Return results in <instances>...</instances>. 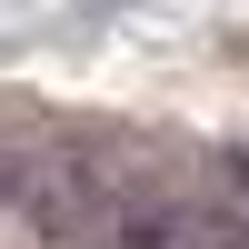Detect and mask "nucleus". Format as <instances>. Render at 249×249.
<instances>
[{"mask_svg":"<svg viewBox=\"0 0 249 249\" xmlns=\"http://www.w3.org/2000/svg\"><path fill=\"white\" fill-rule=\"evenodd\" d=\"M230 179H239V190H249V150H239V160H230Z\"/></svg>","mask_w":249,"mask_h":249,"instance_id":"obj_1","label":"nucleus"}]
</instances>
